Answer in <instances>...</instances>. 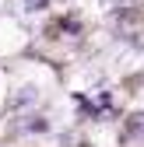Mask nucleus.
Segmentation results:
<instances>
[{
    "label": "nucleus",
    "instance_id": "f257e3e1",
    "mask_svg": "<svg viewBox=\"0 0 144 147\" xmlns=\"http://www.w3.org/2000/svg\"><path fill=\"white\" fill-rule=\"evenodd\" d=\"M77 105H81L84 116H102L105 109H109V95L98 91V95H92V98H77Z\"/></svg>",
    "mask_w": 144,
    "mask_h": 147
},
{
    "label": "nucleus",
    "instance_id": "f03ea898",
    "mask_svg": "<svg viewBox=\"0 0 144 147\" xmlns=\"http://www.w3.org/2000/svg\"><path fill=\"white\" fill-rule=\"evenodd\" d=\"M21 7L25 11H42V7H49V0H21Z\"/></svg>",
    "mask_w": 144,
    "mask_h": 147
},
{
    "label": "nucleus",
    "instance_id": "7ed1b4c3",
    "mask_svg": "<svg viewBox=\"0 0 144 147\" xmlns=\"http://www.w3.org/2000/svg\"><path fill=\"white\" fill-rule=\"evenodd\" d=\"M130 130H134V133H141V137H144V112H137V116H134V119H130Z\"/></svg>",
    "mask_w": 144,
    "mask_h": 147
}]
</instances>
